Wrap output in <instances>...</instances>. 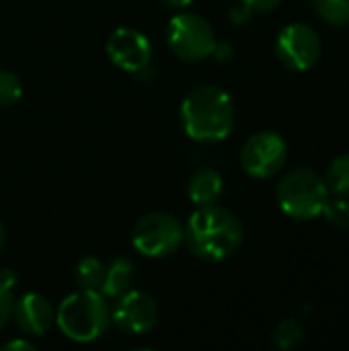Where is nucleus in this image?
<instances>
[{"instance_id": "nucleus-5", "label": "nucleus", "mask_w": 349, "mask_h": 351, "mask_svg": "<svg viewBox=\"0 0 349 351\" xmlns=\"http://www.w3.org/2000/svg\"><path fill=\"white\" fill-rule=\"evenodd\" d=\"M167 43L177 58L185 62H202L214 53L218 41L204 16L193 12H179L169 23Z\"/></svg>"}, {"instance_id": "nucleus-4", "label": "nucleus", "mask_w": 349, "mask_h": 351, "mask_svg": "<svg viewBox=\"0 0 349 351\" xmlns=\"http://www.w3.org/2000/svg\"><path fill=\"white\" fill-rule=\"evenodd\" d=\"M278 204L294 220H313L323 214L331 193L325 179L313 169H294L278 185Z\"/></svg>"}, {"instance_id": "nucleus-11", "label": "nucleus", "mask_w": 349, "mask_h": 351, "mask_svg": "<svg viewBox=\"0 0 349 351\" xmlns=\"http://www.w3.org/2000/svg\"><path fill=\"white\" fill-rule=\"evenodd\" d=\"M12 319L16 321L19 329L27 335H45L56 321V313L47 298L41 294H25L14 302Z\"/></svg>"}, {"instance_id": "nucleus-17", "label": "nucleus", "mask_w": 349, "mask_h": 351, "mask_svg": "<svg viewBox=\"0 0 349 351\" xmlns=\"http://www.w3.org/2000/svg\"><path fill=\"white\" fill-rule=\"evenodd\" d=\"M317 14L329 25H348L349 0H313Z\"/></svg>"}, {"instance_id": "nucleus-2", "label": "nucleus", "mask_w": 349, "mask_h": 351, "mask_svg": "<svg viewBox=\"0 0 349 351\" xmlns=\"http://www.w3.org/2000/svg\"><path fill=\"white\" fill-rule=\"evenodd\" d=\"M181 123L195 142H220L234 128V103L220 86H197L181 103Z\"/></svg>"}, {"instance_id": "nucleus-7", "label": "nucleus", "mask_w": 349, "mask_h": 351, "mask_svg": "<svg viewBox=\"0 0 349 351\" xmlns=\"http://www.w3.org/2000/svg\"><path fill=\"white\" fill-rule=\"evenodd\" d=\"M288 158V146L276 132L253 134L241 150V167L255 179H269L278 175Z\"/></svg>"}, {"instance_id": "nucleus-18", "label": "nucleus", "mask_w": 349, "mask_h": 351, "mask_svg": "<svg viewBox=\"0 0 349 351\" xmlns=\"http://www.w3.org/2000/svg\"><path fill=\"white\" fill-rule=\"evenodd\" d=\"M23 95L21 78L10 70H0V107L14 105Z\"/></svg>"}, {"instance_id": "nucleus-12", "label": "nucleus", "mask_w": 349, "mask_h": 351, "mask_svg": "<svg viewBox=\"0 0 349 351\" xmlns=\"http://www.w3.org/2000/svg\"><path fill=\"white\" fill-rule=\"evenodd\" d=\"M222 187H224V181H222L218 171H214V169H200V171H195L189 177L187 195H189V199L197 208L212 206V204H216L220 199Z\"/></svg>"}, {"instance_id": "nucleus-25", "label": "nucleus", "mask_w": 349, "mask_h": 351, "mask_svg": "<svg viewBox=\"0 0 349 351\" xmlns=\"http://www.w3.org/2000/svg\"><path fill=\"white\" fill-rule=\"evenodd\" d=\"M169 8H187L193 0H160Z\"/></svg>"}, {"instance_id": "nucleus-9", "label": "nucleus", "mask_w": 349, "mask_h": 351, "mask_svg": "<svg viewBox=\"0 0 349 351\" xmlns=\"http://www.w3.org/2000/svg\"><path fill=\"white\" fill-rule=\"evenodd\" d=\"M111 321L123 333L142 335L156 325L158 306L154 298L144 292H125L119 296V302L111 313Z\"/></svg>"}, {"instance_id": "nucleus-13", "label": "nucleus", "mask_w": 349, "mask_h": 351, "mask_svg": "<svg viewBox=\"0 0 349 351\" xmlns=\"http://www.w3.org/2000/svg\"><path fill=\"white\" fill-rule=\"evenodd\" d=\"M134 282V265L128 259H115L109 267H105V280L101 292L111 298H119L121 294L130 292Z\"/></svg>"}, {"instance_id": "nucleus-26", "label": "nucleus", "mask_w": 349, "mask_h": 351, "mask_svg": "<svg viewBox=\"0 0 349 351\" xmlns=\"http://www.w3.org/2000/svg\"><path fill=\"white\" fill-rule=\"evenodd\" d=\"M4 241H6V234H4V228H2V224H0V251H2V247H4Z\"/></svg>"}, {"instance_id": "nucleus-22", "label": "nucleus", "mask_w": 349, "mask_h": 351, "mask_svg": "<svg viewBox=\"0 0 349 351\" xmlns=\"http://www.w3.org/2000/svg\"><path fill=\"white\" fill-rule=\"evenodd\" d=\"M251 12H253V10H251L245 2H241V4H237V6L230 8V21L237 23V25H243V23L251 16Z\"/></svg>"}, {"instance_id": "nucleus-16", "label": "nucleus", "mask_w": 349, "mask_h": 351, "mask_svg": "<svg viewBox=\"0 0 349 351\" xmlns=\"http://www.w3.org/2000/svg\"><path fill=\"white\" fill-rule=\"evenodd\" d=\"M304 339V325L298 319H286L282 321L274 331V346L278 350H292Z\"/></svg>"}, {"instance_id": "nucleus-3", "label": "nucleus", "mask_w": 349, "mask_h": 351, "mask_svg": "<svg viewBox=\"0 0 349 351\" xmlns=\"http://www.w3.org/2000/svg\"><path fill=\"white\" fill-rule=\"evenodd\" d=\"M56 323L68 339L88 343L99 339L107 331L111 323V313L101 292L80 290L60 302Z\"/></svg>"}, {"instance_id": "nucleus-8", "label": "nucleus", "mask_w": 349, "mask_h": 351, "mask_svg": "<svg viewBox=\"0 0 349 351\" xmlns=\"http://www.w3.org/2000/svg\"><path fill=\"white\" fill-rule=\"evenodd\" d=\"M276 56L286 68L294 72H306L315 68L321 58V39L313 27L304 23H292L278 33Z\"/></svg>"}, {"instance_id": "nucleus-6", "label": "nucleus", "mask_w": 349, "mask_h": 351, "mask_svg": "<svg viewBox=\"0 0 349 351\" xmlns=\"http://www.w3.org/2000/svg\"><path fill=\"white\" fill-rule=\"evenodd\" d=\"M132 243L144 257L160 259L173 255L183 243L181 222L167 212H152L142 216L132 232Z\"/></svg>"}, {"instance_id": "nucleus-14", "label": "nucleus", "mask_w": 349, "mask_h": 351, "mask_svg": "<svg viewBox=\"0 0 349 351\" xmlns=\"http://www.w3.org/2000/svg\"><path fill=\"white\" fill-rule=\"evenodd\" d=\"M74 280L80 286V290L101 292L103 280H105V265L97 257H84L78 261L74 269Z\"/></svg>"}, {"instance_id": "nucleus-10", "label": "nucleus", "mask_w": 349, "mask_h": 351, "mask_svg": "<svg viewBox=\"0 0 349 351\" xmlns=\"http://www.w3.org/2000/svg\"><path fill=\"white\" fill-rule=\"evenodd\" d=\"M107 56L109 60L119 66L125 72H140L142 68H146L150 64V56H152V45L146 39L144 33L130 29V27H121L115 29L109 39H107Z\"/></svg>"}, {"instance_id": "nucleus-19", "label": "nucleus", "mask_w": 349, "mask_h": 351, "mask_svg": "<svg viewBox=\"0 0 349 351\" xmlns=\"http://www.w3.org/2000/svg\"><path fill=\"white\" fill-rule=\"evenodd\" d=\"M323 214L335 228H349V202L346 197L329 199Z\"/></svg>"}, {"instance_id": "nucleus-20", "label": "nucleus", "mask_w": 349, "mask_h": 351, "mask_svg": "<svg viewBox=\"0 0 349 351\" xmlns=\"http://www.w3.org/2000/svg\"><path fill=\"white\" fill-rule=\"evenodd\" d=\"M14 294L12 288L0 284V331L8 325V321L12 319V311H14Z\"/></svg>"}, {"instance_id": "nucleus-21", "label": "nucleus", "mask_w": 349, "mask_h": 351, "mask_svg": "<svg viewBox=\"0 0 349 351\" xmlns=\"http://www.w3.org/2000/svg\"><path fill=\"white\" fill-rule=\"evenodd\" d=\"M241 2H245L253 12H269L276 6H280L282 0H241Z\"/></svg>"}, {"instance_id": "nucleus-24", "label": "nucleus", "mask_w": 349, "mask_h": 351, "mask_svg": "<svg viewBox=\"0 0 349 351\" xmlns=\"http://www.w3.org/2000/svg\"><path fill=\"white\" fill-rule=\"evenodd\" d=\"M14 282H16V276H14V271H12V269H2V271H0V284H4V286L12 288V286H14Z\"/></svg>"}, {"instance_id": "nucleus-15", "label": "nucleus", "mask_w": 349, "mask_h": 351, "mask_svg": "<svg viewBox=\"0 0 349 351\" xmlns=\"http://www.w3.org/2000/svg\"><path fill=\"white\" fill-rule=\"evenodd\" d=\"M325 183L331 195L349 197V152L331 160L325 175Z\"/></svg>"}, {"instance_id": "nucleus-23", "label": "nucleus", "mask_w": 349, "mask_h": 351, "mask_svg": "<svg viewBox=\"0 0 349 351\" xmlns=\"http://www.w3.org/2000/svg\"><path fill=\"white\" fill-rule=\"evenodd\" d=\"M0 350H6V351H10V350H14V351H19V350L33 351V350H35V346H33V343H29V341H23V339H12V341L4 343V346H2Z\"/></svg>"}, {"instance_id": "nucleus-1", "label": "nucleus", "mask_w": 349, "mask_h": 351, "mask_svg": "<svg viewBox=\"0 0 349 351\" xmlns=\"http://www.w3.org/2000/svg\"><path fill=\"white\" fill-rule=\"evenodd\" d=\"M245 237L241 220L216 204L202 206L183 226V241L191 255L204 261H222L237 253Z\"/></svg>"}]
</instances>
